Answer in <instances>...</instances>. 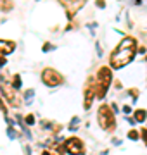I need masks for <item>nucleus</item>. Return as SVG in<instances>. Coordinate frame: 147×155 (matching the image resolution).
<instances>
[{
    "instance_id": "1",
    "label": "nucleus",
    "mask_w": 147,
    "mask_h": 155,
    "mask_svg": "<svg viewBox=\"0 0 147 155\" xmlns=\"http://www.w3.org/2000/svg\"><path fill=\"white\" fill-rule=\"evenodd\" d=\"M135 53H137V41H135V38L126 36L121 41V45H118V48L111 53V67H114V69L125 67L126 64H130L133 60Z\"/></svg>"
},
{
    "instance_id": "2",
    "label": "nucleus",
    "mask_w": 147,
    "mask_h": 155,
    "mask_svg": "<svg viewBox=\"0 0 147 155\" xmlns=\"http://www.w3.org/2000/svg\"><path fill=\"white\" fill-rule=\"evenodd\" d=\"M111 79H113V76H111V69H109L107 66L101 67L99 72H97L95 83H94L95 97H97V98H104V95H106V91H107V88H109V85H111Z\"/></svg>"
},
{
    "instance_id": "3",
    "label": "nucleus",
    "mask_w": 147,
    "mask_h": 155,
    "mask_svg": "<svg viewBox=\"0 0 147 155\" xmlns=\"http://www.w3.org/2000/svg\"><path fill=\"white\" fill-rule=\"evenodd\" d=\"M97 121H99V126L104 129V131H114L116 129V119H114V112L111 110L109 105L102 104L99 107V112H97Z\"/></svg>"
},
{
    "instance_id": "4",
    "label": "nucleus",
    "mask_w": 147,
    "mask_h": 155,
    "mask_svg": "<svg viewBox=\"0 0 147 155\" xmlns=\"http://www.w3.org/2000/svg\"><path fill=\"white\" fill-rule=\"evenodd\" d=\"M42 81H43L47 86H59V85H62L64 78H62V74H59L55 69L47 67V69H43V72H42Z\"/></svg>"
},
{
    "instance_id": "5",
    "label": "nucleus",
    "mask_w": 147,
    "mask_h": 155,
    "mask_svg": "<svg viewBox=\"0 0 147 155\" xmlns=\"http://www.w3.org/2000/svg\"><path fill=\"white\" fill-rule=\"evenodd\" d=\"M64 147H66V150H68L71 155H83V152H85L83 141H81L80 138H76V136L69 138V140L64 143Z\"/></svg>"
},
{
    "instance_id": "6",
    "label": "nucleus",
    "mask_w": 147,
    "mask_h": 155,
    "mask_svg": "<svg viewBox=\"0 0 147 155\" xmlns=\"http://www.w3.org/2000/svg\"><path fill=\"white\" fill-rule=\"evenodd\" d=\"M2 93L7 100V104H10L12 107H19L21 105V100H19V95L14 91V88H10L9 85H2Z\"/></svg>"
},
{
    "instance_id": "7",
    "label": "nucleus",
    "mask_w": 147,
    "mask_h": 155,
    "mask_svg": "<svg viewBox=\"0 0 147 155\" xmlns=\"http://www.w3.org/2000/svg\"><path fill=\"white\" fill-rule=\"evenodd\" d=\"M62 3V7L66 9V12H68V17L69 19H73L75 17V14L85 5V2L83 0H71V2H61Z\"/></svg>"
},
{
    "instance_id": "8",
    "label": "nucleus",
    "mask_w": 147,
    "mask_h": 155,
    "mask_svg": "<svg viewBox=\"0 0 147 155\" xmlns=\"http://www.w3.org/2000/svg\"><path fill=\"white\" fill-rule=\"evenodd\" d=\"M94 95H95V88H94V85L88 83V85L85 86V104H83L85 109H90L92 100H94Z\"/></svg>"
},
{
    "instance_id": "9",
    "label": "nucleus",
    "mask_w": 147,
    "mask_h": 155,
    "mask_svg": "<svg viewBox=\"0 0 147 155\" xmlns=\"http://www.w3.org/2000/svg\"><path fill=\"white\" fill-rule=\"evenodd\" d=\"M16 48V43L14 41H9V40H0V57L2 55H7L10 52H14Z\"/></svg>"
},
{
    "instance_id": "10",
    "label": "nucleus",
    "mask_w": 147,
    "mask_h": 155,
    "mask_svg": "<svg viewBox=\"0 0 147 155\" xmlns=\"http://www.w3.org/2000/svg\"><path fill=\"white\" fill-rule=\"evenodd\" d=\"M147 117V112L144 109H139V110H135V121L137 123H144Z\"/></svg>"
},
{
    "instance_id": "11",
    "label": "nucleus",
    "mask_w": 147,
    "mask_h": 155,
    "mask_svg": "<svg viewBox=\"0 0 147 155\" xmlns=\"http://www.w3.org/2000/svg\"><path fill=\"white\" fill-rule=\"evenodd\" d=\"M12 7H14L12 2H9V0H0V9H2V10H10Z\"/></svg>"
},
{
    "instance_id": "12",
    "label": "nucleus",
    "mask_w": 147,
    "mask_h": 155,
    "mask_svg": "<svg viewBox=\"0 0 147 155\" xmlns=\"http://www.w3.org/2000/svg\"><path fill=\"white\" fill-rule=\"evenodd\" d=\"M12 88H21V76L19 74H16L12 78Z\"/></svg>"
},
{
    "instance_id": "13",
    "label": "nucleus",
    "mask_w": 147,
    "mask_h": 155,
    "mask_svg": "<svg viewBox=\"0 0 147 155\" xmlns=\"http://www.w3.org/2000/svg\"><path fill=\"white\" fill-rule=\"evenodd\" d=\"M33 95H35V91H33V90H28V91L24 93V98H26V102H31Z\"/></svg>"
},
{
    "instance_id": "14",
    "label": "nucleus",
    "mask_w": 147,
    "mask_h": 155,
    "mask_svg": "<svg viewBox=\"0 0 147 155\" xmlns=\"http://www.w3.org/2000/svg\"><path fill=\"white\" fill-rule=\"evenodd\" d=\"M128 138H130V140H133V141H135V140H137V138H139V133H137V131H135V129H132V131H128Z\"/></svg>"
},
{
    "instance_id": "15",
    "label": "nucleus",
    "mask_w": 147,
    "mask_h": 155,
    "mask_svg": "<svg viewBox=\"0 0 147 155\" xmlns=\"http://www.w3.org/2000/svg\"><path fill=\"white\" fill-rule=\"evenodd\" d=\"M26 124H28V126H31V124H35V116H31V114H29V116L26 117Z\"/></svg>"
},
{
    "instance_id": "16",
    "label": "nucleus",
    "mask_w": 147,
    "mask_h": 155,
    "mask_svg": "<svg viewBox=\"0 0 147 155\" xmlns=\"http://www.w3.org/2000/svg\"><path fill=\"white\" fill-rule=\"evenodd\" d=\"M132 97H133V100H137V97H139V90H135V88H132L130 91H128Z\"/></svg>"
},
{
    "instance_id": "17",
    "label": "nucleus",
    "mask_w": 147,
    "mask_h": 155,
    "mask_svg": "<svg viewBox=\"0 0 147 155\" xmlns=\"http://www.w3.org/2000/svg\"><path fill=\"white\" fill-rule=\"evenodd\" d=\"M76 124H78V117H75V119H73V123H71V126H69V129H76V128H78Z\"/></svg>"
},
{
    "instance_id": "18",
    "label": "nucleus",
    "mask_w": 147,
    "mask_h": 155,
    "mask_svg": "<svg viewBox=\"0 0 147 155\" xmlns=\"http://www.w3.org/2000/svg\"><path fill=\"white\" fill-rule=\"evenodd\" d=\"M7 135H9L10 138H16V133H14V129H12V128H9V129H7Z\"/></svg>"
},
{
    "instance_id": "19",
    "label": "nucleus",
    "mask_w": 147,
    "mask_h": 155,
    "mask_svg": "<svg viewBox=\"0 0 147 155\" xmlns=\"http://www.w3.org/2000/svg\"><path fill=\"white\" fill-rule=\"evenodd\" d=\"M0 110H2L3 114H7V107L3 105V102H2V98H0Z\"/></svg>"
},
{
    "instance_id": "20",
    "label": "nucleus",
    "mask_w": 147,
    "mask_h": 155,
    "mask_svg": "<svg viewBox=\"0 0 147 155\" xmlns=\"http://www.w3.org/2000/svg\"><path fill=\"white\" fill-rule=\"evenodd\" d=\"M142 138H144V141L147 143V128H144V129H142Z\"/></svg>"
},
{
    "instance_id": "21",
    "label": "nucleus",
    "mask_w": 147,
    "mask_h": 155,
    "mask_svg": "<svg viewBox=\"0 0 147 155\" xmlns=\"http://www.w3.org/2000/svg\"><path fill=\"white\" fill-rule=\"evenodd\" d=\"M123 112H125V114H130V112H132L130 105H125V107H123Z\"/></svg>"
},
{
    "instance_id": "22",
    "label": "nucleus",
    "mask_w": 147,
    "mask_h": 155,
    "mask_svg": "<svg viewBox=\"0 0 147 155\" xmlns=\"http://www.w3.org/2000/svg\"><path fill=\"white\" fill-rule=\"evenodd\" d=\"M97 7H101V9H102V7H106V3H104V0H97Z\"/></svg>"
},
{
    "instance_id": "23",
    "label": "nucleus",
    "mask_w": 147,
    "mask_h": 155,
    "mask_svg": "<svg viewBox=\"0 0 147 155\" xmlns=\"http://www.w3.org/2000/svg\"><path fill=\"white\" fill-rule=\"evenodd\" d=\"M50 48H52V47H50V43H45V45H43V52H49Z\"/></svg>"
},
{
    "instance_id": "24",
    "label": "nucleus",
    "mask_w": 147,
    "mask_h": 155,
    "mask_svg": "<svg viewBox=\"0 0 147 155\" xmlns=\"http://www.w3.org/2000/svg\"><path fill=\"white\" fill-rule=\"evenodd\" d=\"M0 66H5V59L3 57H0Z\"/></svg>"
},
{
    "instance_id": "25",
    "label": "nucleus",
    "mask_w": 147,
    "mask_h": 155,
    "mask_svg": "<svg viewBox=\"0 0 147 155\" xmlns=\"http://www.w3.org/2000/svg\"><path fill=\"white\" fill-rule=\"evenodd\" d=\"M146 60H147V55H146Z\"/></svg>"
}]
</instances>
